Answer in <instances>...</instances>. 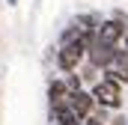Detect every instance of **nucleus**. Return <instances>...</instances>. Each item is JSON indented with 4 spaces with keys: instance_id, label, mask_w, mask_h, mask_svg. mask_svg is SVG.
<instances>
[{
    "instance_id": "nucleus-1",
    "label": "nucleus",
    "mask_w": 128,
    "mask_h": 125,
    "mask_svg": "<svg viewBox=\"0 0 128 125\" xmlns=\"http://www.w3.org/2000/svg\"><path fill=\"white\" fill-rule=\"evenodd\" d=\"M92 95H96V101L101 104V107H119L122 104V84L116 80V78H101V80H96V86H92Z\"/></svg>"
},
{
    "instance_id": "nucleus-2",
    "label": "nucleus",
    "mask_w": 128,
    "mask_h": 125,
    "mask_svg": "<svg viewBox=\"0 0 128 125\" xmlns=\"http://www.w3.org/2000/svg\"><path fill=\"white\" fill-rule=\"evenodd\" d=\"M90 45H92V42H68V45H60V51H57V66H60L63 72H78L80 60L90 54Z\"/></svg>"
},
{
    "instance_id": "nucleus-3",
    "label": "nucleus",
    "mask_w": 128,
    "mask_h": 125,
    "mask_svg": "<svg viewBox=\"0 0 128 125\" xmlns=\"http://www.w3.org/2000/svg\"><path fill=\"white\" fill-rule=\"evenodd\" d=\"M122 36H125V24H122V18L116 15V18H110V21H101V24H98L96 42H98V45H107V48H116Z\"/></svg>"
},
{
    "instance_id": "nucleus-4",
    "label": "nucleus",
    "mask_w": 128,
    "mask_h": 125,
    "mask_svg": "<svg viewBox=\"0 0 128 125\" xmlns=\"http://www.w3.org/2000/svg\"><path fill=\"white\" fill-rule=\"evenodd\" d=\"M68 107L78 113V116H90L92 113V107H96V95L92 92H84V90H74V92L68 95Z\"/></svg>"
},
{
    "instance_id": "nucleus-5",
    "label": "nucleus",
    "mask_w": 128,
    "mask_h": 125,
    "mask_svg": "<svg viewBox=\"0 0 128 125\" xmlns=\"http://www.w3.org/2000/svg\"><path fill=\"white\" fill-rule=\"evenodd\" d=\"M104 74L116 78L119 84H128V48H125V51H119V48H116V54H113L110 66L104 68Z\"/></svg>"
},
{
    "instance_id": "nucleus-6",
    "label": "nucleus",
    "mask_w": 128,
    "mask_h": 125,
    "mask_svg": "<svg viewBox=\"0 0 128 125\" xmlns=\"http://www.w3.org/2000/svg\"><path fill=\"white\" fill-rule=\"evenodd\" d=\"M68 95H72V90H68V84H66V80H54V84L48 86V98H51V107L68 104Z\"/></svg>"
},
{
    "instance_id": "nucleus-7",
    "label": "nucleus",
    "mask_w": 128,
    "mask_h": 125,
    "mask_svg": "<svg viewBox=\"0 0 128 125\" xmlns=\"http://www.w3.org/2000/svg\"><path fill=\"white\" fill-rule=\"evenodd\" d=\"M86 125H107V122H104V116L98 113V116H86Z\"/></svg>"
},
{
    "instance_id": "nucleus-8",
    "label": "nucleus",
    "mask_w": 128,
    "mask_h": 125,
    "mask_svg": "<svg viewBox=\"0 0 128 125\" xmlns=\"http://www.w3.org/2000/svg\"><path fill=\"white\" fill-rule=\"evenodd\" d=\"M6 6H18V0H6Z\"/></svg>"
},
{
    "instance_id": "nucleus-9",
    "label": "nucleus",
    "mask_w": 128,
    "mask_h": 125,
    "mask_svg": "<svg viewBox=\"0 0 128 125\" xmlns=\"http://www.w3.org/2000/svg\"><path fill=\"white\" fill-rule=\"evenodd\" d=\"M122 122H125V119H122V116H119V119H113V125H122Z\"/></svg>"
},
{
    "instance_id": "nucleus-10",
    "label": "nucleus",
    "mask_w": 128,
    "mask_h": 125,
    "mask_svg": "<svg viewBox=\"0 0 128 125\" xmlns=\"http://www.w3.org/2000/svg\"><path fill=\"white\" fill-rule=\"evenodd\" d=\"M125 48H128V33H125Z\"/></svg>"
}]
</instances>
